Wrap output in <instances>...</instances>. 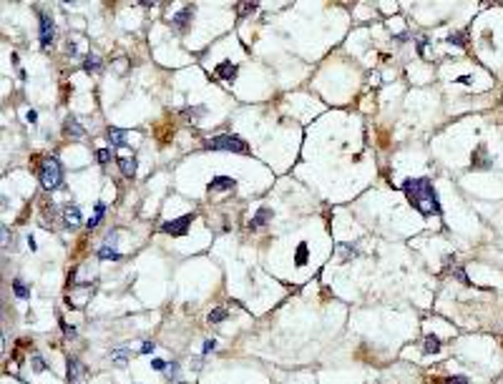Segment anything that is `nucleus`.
<instances>
[{"label":"nucleus","instance_id":"obj_22","mask_svg":"<svg viewBox=\"0 0 503 384\" xmlns=\"http://www.w3.org/2000/svg\"><path fill=\"white\" fill-rule=\"evenodd\" d=\"M13 291H15L18 299H28L30 296V289L23 284V279H13Z\"/></svg>","mask_w":503,"mask_h":384},{"label":"nucleus","instance_id":"obj_9","mask_svg":"<svg viewBox=\"0 0 503 384\" xmlns=\"http://www.w3.org/2000/svg\"><path fill=\"white\" fill-rule=\"evenodd\" d=\"M191 15H194V8H184V10H179L176 15H171V28H176V30H186V25L191 23Z\"/></svg>","mask_w":503,"mask_h":384},{"label":"nucleus","instance_id":"obj_8","mask_svg":"<svg viewBox=\"0 0 503 384\" xmlns=\"http://www.w3.org/2000/svg\"><path fill=\"white\" fill-rule=\"evenodd\" d=\"M63 133L68 136V138H75V141H81V138H86V128L75 121L73 116H68L66 118V123H63Z\"/></svg>","mask_w":503,"mask_h":384},{"label":"nucleus","instance_id":"obj_31","mask_svg":"<svg viewBox=\"0 0 503 384\" xmlns=\"http://www.w3.org/2000/svg\"><path fill=\"white\" fill-rule=\"evenodd\" d=\"M153 349H156V344H153V341H144L141 344V354H153Z\"/></svg>","mask_w":503,"mask_h":384},{"label":"nucleus","instance_id":"obj_12","mask_svg":"<svg viewBox=\"0 0 503 384\" xmlns=\"http://www.w3.org/2000/svg\"><path fill=\"white\" fill-rule=\"evenodd\" d=\"M63 221H66L68 226H78V223L83 221L81 209H78V206H73V204H66V206H63Z\"/></svg>","mask_w":503,"mask_h":384},{"label":"nucleus","instance_id":"obj_26","mask_svg":"<svg viewBox=\"0 0 503 384\" xmlns=\"http://www.w3.org/2000/svg\"><path fill=\"white\" fill-rule=\"evenodd\" d=\"M30 362H33V369H35V372H43V369L48 367V364L43 362V357H41V354H33V357H30Z\"/></svg>","mask_w":503,"mask_h":384},{"label":"nucleus","instance_id":"obj_3","mask_svg":"<svg viewBox=\"0 0 503 384\" xmlns=\"http://www.w3.org/2000/svg\"><path fill=\"white\" fill-rule=\"evenodd\" d=\"M204 148H209V151H229V153H247L249 151V146L239 136H231V133H221V136L207 138Z\"/></svg>","mask_w":503,"mask_h":384},{"label":"nucleus","instance_id":"obj_28","mask_svg":"<svg viewBox=\"0 0 503 384\" xmlns=\"http://www.w3.org/2000/svg\"><path fill=\"white\" fill-rule=\"evenodd\" d=\"M96 159H98V164H108V161H111V151H108V148H98V151H96Z\"/></svg>","mask_w":503,"mask_h":384},{"label":"nucleus","instance_id":"obj_33","mask_svg":"<svg viewBox=\"0 0 503 384\" xmlns=\"http://www.w3.org/2000/svg\"><path fill=\"white\" fill-rule=\"evenodd\" d=\"M214 349H216V341H214V339H207V341H204V349H202V352H204V354H209V352H214Z\"/></svg>","mask_w":503,"mask_h":384},{"label":"nucleus","instance_id":"obj_14","mask_svg":"<svg viewBox=\"0 0 503 384\" xmlns=\"http://www.w3.org/2000/svg\"><path fill=\"white\" fill-rule=\"evenodd\" d=\"M126 136H129V133H126L124 128H108V136H106V138H108V143H111L113 148H124V146H126Z\"/></svg>","mask_w":503,"mask_h":384},{"label":"nucleus","instance_id":"obj_30","mask_svg":"<svg viewBox=\"0 0 503 384\" xmlns=\"http://www.w3.org/2000/svg\"><path fill=\"white\" fill-rule=\"evenodd\" d=\"M61 329H63V334H66L68 339H73V336H75V327H68L63 319H61Z\"/></svg>","mask_w":503,"mask_h":384},{"label":"nucleus","instance_id":"obj_35","mask_svg":"<svg viewBox=\"0 0 503 384\" xmlns=\"http://www.w3.org/2000/svg\"><path fill=\"white\" fill-rule=\"evenodd\" d=\"M176 374H179V364L174 362V364H169V379H176Z\"/></svg>","mask_w":503,"mask_h":384},{"label":"nucleus","instance_id":"obj_13","mask_svg":"<svg viewBox=\"0 0 503 384\" xmlns=\"http://www.w3.org/2000/svg\"><path fill=\"white\" fill-rule=\"evenodd\" d=\"M119 168L124 176H136V156L134 153H129V156H119Z\"/></svg>","mask_w":503,"mask_h":384},{"label":"nucleus","instance_id":"obj_4","mask_svg":"<svg viewBox=\"0 0 503 384\" xmlns=\"http://www.w3.org/2000/svg\"><path fill=\"white\" fill-rule=\"evenodd\" d=\"M191 221H194V214H184V216H179V219H174V221L161 223V231L169 234V236H184L186 228L191 226Z\"/></svg>","mask_w":503,"mask_h":384},{"label":"nucleus","instance_id":"obj_23","mask_svg":"<svg viewBox=\"0 0 503 384\" xmlns=\"http://www.w3.org/2000/svg\"><path fill=\"white\" fill-rule=\"evenodd\" d=\"M448 43L450 46H466L468 43V38H466V30H458V33H453V35H448Z\"/></svg>","mask_w":503,"mask_h":384},{"label":"nucleus","instance_id":"obj_32","mask_svg":"<svg viewBox=\"0 0 503 384\" xmlns=\"http://www.w3.org/2000/svg\"><path fill=\"white\" fill-rule=\"evenodd\" d=\"M453 276H455L458 281H463V284H471V279L466 276V272H463V269H455V272H453Z\"/></svg>","mask_w":503,"mask_h":384},{"label":"nucleus","instance_id":"obj_15","mask_svg":"<svg viewBox=\"0 0 503 384\" xmlns=\"http://www.w3.org/2000/svg\"><path fill=\"white\" fill-rule=\"evenodd\" d=\"M98 259H101V261H119V259H121V251L116 249V246H111V244H103V246L98 249Z\"/></svg>","mask_w":503,"mask_h":384},{"label":"nucleus","instance_id":"obj_20","mask_svg":"<svg viewBox=\"0 0 503 384\" xmlns=\"http://www.w3.org/2000/svg\"><path fill=\"white\" fill-rule=\"evenodd\" d=\"M83 70H86V73H98V70H101V58L91 53V55L83 60Z\"/></svg>","mask_w":503,"mask_h":384},{"label":"nucleus","instance_id":"obj_29","mask_svg":"<svg viewBox=\"0 0 503 384\" xmlns=\"http://www.w3.org/2000/svg\"><path fill=\"white\" fill-rule=\"evenodd\" d=\"M445 384H468V377H463V374H455V377H448Z\"/></svg>","mask_w":503,"mask_h":384},{"label":"nucleus","instance_id":"obj_5","mask_svg":"<svg viewBox=\"0 0 503 384\" xmlns=\"http://www.w3.org/2000/svg\"><path fill=\"white\" fill-rule=\"evenodd\" d=\"M38 23H41V46L48 48V46L53 43V38H56L53 20H51V15H46V13H38Z\"/></svg>","mask_w":503,"mask_h":384},{"label":"nucleus","instance_id":"obj_17","mask_svg":"<svg viewBox=\"0 0 503 384\" xmlns=\"http://www.w3.org/2000/svg\"><path fill=\"white\" fill-rule=\"evenodd\" d=\"M111 362L116 364V367H126V362H129V357H131V352L126 349V347H119V349H111Z\"/></svg>","mask_w":503,"mask_h":384},{"label":"nucleus","instance_id":"obj_27","mask_svg":"<svg viewBox=\"0 0 503 384\" xmlns=\"http://www.w3.org/2000/svg\"><path fill=\"white\" fill-rule=\"evenodd\" d=\"M204 110H207L204 106H194V108H186V110H184V116H186V118L191 121V118H197L199 113H204Z\"/></svg>","mask_w":503,"mask_h":384},{"label":"nucleus","instance_id":"obj_7","mask_svg":"<svg viewBox=\"0 0 503 384\" xmlns=\"http://www.w3.org/2000/svg\"><path fill=\"white\" fill-rule=\"evenodd\" d=\"M471 166L473 168H491L493 166V156H488V151L486 146L481 143L476 151H473V156H471Z\"/></svg>","mask_w":503,"mask_h":384},{"label":"nucleus","instance_id":"obj_11","mask_svg":"<svg viewBox=\"0 0 503 384\" xmlns=\"http://www.w3.org/2000/svg\"><path fill=\"white\" fill-rule=\"evenodd\" d=\"M234 186H237V181L231 178V176H216V178L209 181L207 188H209V191H231Z\"/></svg>","mask_w":503,"mask_h":384},{"label":"nucleus","instance_id":"obj_25","mask_svg":"<svg viewBox=\"0 0 503 384\" xmlns=\"http://www.w3.org/2000/svg\"><path fill=\"white\" fill-rule=\"evenodd\" d=\"M254 10H257V3H239V5H237L239 18H244L247 13H254Z\"/></svg>","mask_w":503,"mask_h":384},{"label":"nucleus","instance_id":"obj_36","mask_svg":"<svg viewBox=\"0 0 503 384\" xmlns=\"http://www.w3.org/2000/svg\"><path fill=\"white\" fill-rule=\"evenodd\" d=\"M151 367H153V369H156V372H161V369H166V364H164V362H161V359H153V362H151Z\"/></svg>","mask_w":503,"mask_h":384},{"label":"nucleus","instance_id":"obj_16","mask_svg":"<svg viewBox=\"0 0 503 384\" xmlns=\"http://www.w3.org/2000/svg\"><path fill=\"white\" fill-rule=\"evenodd\" d=\"M269 219H272V209H267V206H262L257 214H254V219L249 221V228H259V226H264Z\"/></svg>","mask_w":503,"mask_h":384},{"label":"nucleus","instance_id":"obj_2","mask_svg":"<svg viewBox=\"0 0 503 384\" xmlns=\"http://www.w3.org/2000/svg\"><path fill=\"white\" fill-rule=\"evenodd\" d=\"M38 181H41V186H43L46 191H53V188L61 186V181H63V166H61V161H58L56 156H46V159L41 161V168H38Z\"/></svg>","mask_w":503,"mask_h":384},{"label":"nucleus","instance_id":"obj_21","mask_svg":"<svg viewBox=\"0 0 503 384\" xmlns=\"http://www.w3.org/2000/svg\"><path fill=\"white\" fill-rule=\"evenodd\" d=\"M226 317H229V312L224 309V306H216V309H212V312H209V317H207V319H209V324H219V322H224Z\"/></svg>","mask_w":503,"mask_h":384},{"label":"nucleus","instance_id":"obj_24","mask_svg":"<svg viewBox=\"0 0 503 384\" xmlns=\"http://www.w3.org/2000/svg\"><path fill=\"white\" fill-rule=\"evenodd\" d=\"M294 264H297V266H304V264H307V244H299V246H297Z\"/></svg>","mask_w":503,"mask_h":384},{"label":"nucleus","instance_id":"obj_10","mask_svg":"<svg viewBox=\"0 0 503 384\" xmlns=\"http://www.w3.org/2000/svg\"><path fill=\"white\" fill-rule=\"evenodd\" d=\"M237 70H239V68H237L234 63H231V60H221V63L216 65V70H214V73L219 75L221 81H234V78H237Z\"/></svg>","mask_w":503,"mask_h":384},{"label":"nucleus","instance_id":"obj_34","mask_svg":"<svg viewBox=\"0 0 503 384\" xmlns=\"http://www.w3.org/2000/svg\"><path fill=\"white\" fill-rule=\"evenodd\" d=\"M25 121H28V123H38V113H35L33 108H30V110H25Z\"/></svg>","mask_w":503,"mask_h":384},{"label":"nucleus","instance_id":"obj_6","mask_svg":"<svg viewBox=\"0 0 503 384\" xmlns=\"http://www.w3.org/2000/svg\"><path fill=\"white\" fill-rule=\"evenodd\" d=\"M86 377V367L75 359V357H68V362H66V379L68 382H78V379H83Z\"/></svg>","mask_w":503,"mask_h":384},{"label":"nucleus","instance_id":"obj_18","mask_svg":"<svg viewBox=\"0 0 503 384\" xmlns=\"http://www.w3.org/2000/svg\"><path fill=\"white\" fill-rule=\"evenodd\" d=\"M423 352L425 354H438L440 352V339L438 336H425V341H423Z\"/></svg>","mask_w":503,"mask_h":384},{"label":"nucleus","instance_id":"obj_19","mask_svg":"<svg viewBox=\"0 0 503 384\" xmlns=\"http://www.w3.org/2000/svg\"><path fill=\"white\" fill-rule=\"evenodd\" d=\"M103 214H106V204H103V201H98V204H96V214L88 219V223H86V226H88V228H96V226L103 221Z\"/></svg>","mask_w":503,"mask_h":384},{"label":"nucleus","instance_id":"obj_1","mask_svg":"<svg viewBox=\"0 0 503 384\" xmlns=\"http://www.w3.org/2000/svg\"><path fill=\"white\" fill-rule=\"evenodd\" d=\"M403 191H405V196L408 201L425 216H431V214H440V204H438V194H435V188L431 183V178H408L403 183Z\"/></svg>","mask_w":503,"mask_h":384}]
</instances>
